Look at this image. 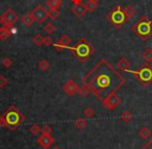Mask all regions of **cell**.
I'll list each match as a JSON object with an SVG mask.
<instances>
[{"instance_id": "cell-1", "label": "cell", "mask_w": 152, "mask_h": 149, "mask_svg": "<svg viewBox=\"0 0 152 149\" xmlns=\"http://www.w3.org/2000/svg\"><path fill=\"white\" fill-rule=\"evenodd\" d=\"M96 98L102 102L125 84V78L106 59L99 61L81 79Z\"/></svg>"}, {"instance_id": "cell-2", "label": "cell", "mask_w": 152, "mask_h": 149, "mask_svg": "<svg viewBox=\"0 0 152 149\" xmlns=\"http://www.w3.org/2000/svg\"><path fill=\"white\" fill-rule=\"evenodd\" d=\"M26 120V117L20 112L16 105H11L0 116V126L15 130Z\"/></svg>"}, {"instance_id": "cell-3", "label": "cell", "mask_w": 152, "mask_h": 149, "mask_svg": "<svg viewBox=\"0 0 152 149\" xmlns=\"http://www.w3.org/2000/svg\"><path fill=\"white\" fill-rule=\"evenodd\" d=\"M70 51L75 55L76 59L80 63H87L90 57L94 53L95 49L90 42H88L85 39H80L73 47L70 48Z\"/></svg>"}, {"instance_id": "cell-4", "label": "cell", "mask_w": 152, "mask_h": 149, "mask_svg": "<svg viewBox=\"0 0 152 149\" xmlns=\"http://www.w3.org/2000/svg\"><path fill=\"white\" fill-rule=\"evenodd\" d=\"M132 32L142 40H147L152 36V21L144 15L141 19L132 26Z\"/></svg>"}, {"instance_id": "cell-5", "label": "cell", "mask_w": 152, "mask_h": 149, "mask_svg": "<svg viewBox=\"0 0 152 149\" xmlns=\"http://www.w3.org/2000/svg\"><path fill=\"white\" fill-rule=\"evenodd\" d=\"M131 74H133L135 78L141 82V84L145 88L150 86L152 82V67L149 65V63L146 62L145 64L141 66L135 71H131Z\"/></svg>"}, {"instance_id": "cell-6", "label": "cell", "mask_w": 152, "mask_h": 149, "mask_svg": "<svg viewBox=\"0 0 152 149\" xmlns=\"http://www.w3.org/2000/svg\"><path fill=\"white\" fill-rule=\"evenodd\" d=\"M107 20L117 28H121L124 23L126 22V16L124 14V11L121 9L120 5H117L115 7V9H113L112 11L110 12V14H107L106 16Z\"/></svg>"}, {"instance_id": "cell-7", "label": "cell", "mask_w": 152, "mask_h": 149, "mask_svg": "<svg viewBox=\"0 0 152 149\" xmlns=\"http://www.w3.org/2000/svg\"><path fill=\"white\" fill-rule=\"evenodd\" d=\"M18 21V15L12 9H7L0 17V23L3 26L11 28Z\"/></svg>"}, {"instance_id": "cell-8", "label": "cell", "mask_w": 152, "mask_h": 149, "mask_svg": "<svg viewBox=\"0 0 152 149\" xmlns=\"http://www.w3.org/2000/svg\"><path fill=\"white\" fill-rule=\"evenodd\" d=\"M101 103L106 109L113 111V109H116L122 103V99L117 95V93H113V94L108 95Z\"/></svg>"}, {"instance_id": "cell-9", "label": "cell", "mask_w": 152, "mask_h": 149, "mask_svg": "<svg viewBox=\"0 0 152 149\" xmlns=\"http://www.w3.org/2000/svg\"><path fill=\"white\" fill-rule=\"evenodd\" d=\"M32 17H34V21L39 24H42L43 22H45V20L48 18V12L42 7V5H38L34 9V11L31 12Z\"/></svg>"}, {"instance_id": "cell-10", "label": "cell", "mask_w": 152, "mask_h": 149, "mask_svg": "<svg viewBox=\"0 0 152 149\" xmlns=\"http://www.w3.org/2000/svg\"><path fill=\"white\" fill-rule=\"evenodd\" d=\"M78 84H76L73 79H69L66 81V84L63 86V90L69 97H73L76 93H78Z\"/></svg>"}, {"instance_id": "cell-11", "label": "cell", "mask_w": 152, "mask_h": 149, "mask_svg": "<svg viewBox=\"0 0 152 149\" xmlns=\"http://www.w3.org/2000/svg\"><path fill=\"white\" fill-rule=\"evenodd\" d=\"M54 138L51 134H42L38 139H37V143L42 147L43 149H48L51 145L54 143Z\"/></svg>"}, {"instance_id": "cell-12", "label": "cell", "mask_w": 152, "mask_h": 149, "mask_svg": "<svg viewBox=\"0 0 152 149\" xmlns=\"http://www.w3.org/2000/svg\"><path fill=\"white\" fill-rule=\"evenodd\" d=\"M72 12H73V14L76 16V17L81 18L86 15V13H87V9H86V5L83 4V2H79V3H76V4L73 5V7H72Z\"/></svg>"}, {"instance_id": "cell-13", "label": "cell", "mask_w": 152, "mask_h": 149, "mask_svg": "<svg viewBox=\"0 0 152 149\" xmlns=\"http://www.w3.org/2000/svg\"><path fill=\"white\" fill-rule=\"evenodd\" d=\"M117 67L118 69H120L121 71H129V68H130V63L127 59L125 57H121L118 62H117Z\"/></svg>"}, {"instance_id": "cell-14", "label": "cell", "mask_w": 152, "mask_h": 149, "mask_svg": "<svg viewBox=\"0 0 152 149\" xmlns=\"http://www.w3.org/2000/svg\"><path fill=\"white\" fill-rule=\"evenodd\" d=\"M21 21L24 25L27 26V27H29V26H31V24L34 22V17H32V14L28 13V14H25V15L22 17Z\"/></svg>"}, {"instance_id": "cell-15", "label": "cell", "mask_w": 152, "mask_h": 149, "mask_svg": "<svg viewBox=\"0 0 152 149\" xmlns=\"http://www.w3.org/2000/svg\"><path fill=\"white\" fill-rule=\"evenodd\" d=\"M11 34H12V32L9 27H7V26L0 27V40L1 41H5Z\"/></svg>"}, {"instance_id": "cell-16", "label": "cell", "mask_w": 152, "mask_h": 149, "mask_svg": "<svg viewBox=\"0 0 152 149\" xmlns=\"http://www.w3.org/2000/svg\"><path fill=\"white\" fill-rule=\"evenodd\" d=\"M46 4L50 10H57L63 4V1L61 0H47Z\"/></svg>"}, {"instance_id": "cell-17", "label": "cell", "mask_w": 152, "mask_h": 149, "mask_svg": "<svg viewBox=\"0 0 152 149\" xmlns=\"http://www.w3.org/2000/svg\"><path fill=\"white\" fill-rule=\"evenodd\" d=\"M139 136L141 137L143 140H147L151 137V130L148 127H143L139 130Z\"/></svg>"}, {"instance_id": "cell-18", "label": "cell", "mask_w": 152, "mask_h": 149, "mask_svg": "<svg viewBox=\"0 0 152 149\" xmlns=\"http://www.w3.org/2000/svg\"><path fill=\"white\" fill-rule=\"evenodd\" d=\"M74 124H75V127L78 130H83V129H85V127L87 126L88 122L86 121L83 118H77V119L75 120V122H74Z\"/></svg>"}, {"instance_id": "cell-19", "label": "cell", "mask_w": 152, "mask_h": 149, "mask_svg": "<svg viewBox=\"0 0 152 149\" xmlns=\"http://www.w3.org/2000/svg\"><path fill=\"white\" fill-rule=\"evenodd\" d=\"M121 120H122L123 122H130L131 120H132V117H133V115L130 113L129 111H124L122 114H121Z\"/></svg>"}, {"instance_id": "cell-20", "label": "cell", "mask_w": 152, "mask_h": 149, "mask_svg": "<svg viewBox=\"0 0 152 149\" xmlns=\"http://www.w3.org/2000/svg\"><path fill=\"white\" fill-rule=\"evenodd\" d=\"M123 11H124V14H125V16H126V19H130V18L135 14L134 7H131V5H128V7H126L124 10H123Z\"/></svg>"}, {"instance_id": "cell-21", "label": "cell", "mask_w": 152, "mask_h": 149, "mask_svg": "<svg viewBox=\"0 0 152 149\" xmlns=\"http://www.w3.org/2000/svg\"><path fill=\"white\" fill-rule=\"evenodd\" d=\"M32 42H34V44L36 45V46L40 47V46H42V45H44V38H43L42 34H38L32 39Z\"/></svg>"}, {"instance_id": "cell-22", "label": "cell", "mask_w": 152, "mask_h": 149, "mask_svg": "<svg viewBox=\"0 0 152 149\" xmlns=\"http://www.w3.org/2000/svg\"><path fill=\"white\" fill-rule=\"evenodd\" d=\"M57 43H59L61 45H63L64 47H68L70 45V43H71V38L68 37L67 34H64V36L61 38V40H59Z\"/></svg>"}, {"instance_id": "cell-23", "label": "cell", "mask_w": 152, "mask_h": 149, "mask_svg": "<svg viewBox=\"0 0 152 149\" xmlns=\"http://www.w3.org/2000/svg\"><path fill=\"white\" fill-rule=\"evenodd\" d=\"M85 5H86V9H87V12H94L98 7L97 3L93 2V1H89V0L86 2Z\"/></svg>"}, {"instance_id": "cell-24", "label": "cell", "mask_w": 152, "mask_h": 149, "mask_svg": "<svg viewBox=\"0 0 152 149\" xmlns=\"http://www.w3.org/2000/svg\"><path fill=\"white\" fill-rule=\"evenodd\" d=\"M78 93H79V95H80L81 97H87L88 95L91 93V91H90V89L88 88L87 86H85V84H83V87H79Z\"/></svg>"}, {"instance_id": "cell-25", "label": "cell", "mask_w": 152, "mask_h": 149, "mask_svg": "<svg viewBox=\"0 0 152 149\" xmlns=\"http://www.w3.org/2000/svg\"><path fill=\"white\" fill-rule=\"evenodd\" d=\"M39 68H40V70H42V71H46V70L49 69V67H50V64H49V62L47 61V59H42V61L39 62Z\"/></svg>"}, {"instance_id": "cell-26", "label": "cell", "mask_w": 152, "mask_h": 149, "mask_svg": "<svg viewBox=\"0 0 152 149\" xmlns=\"http://www.w3.org/2000/svg\"><path fill=\"white\" fill-rule=\"evenodd\" d=\"M29 132L32 136H38L39 134H41V127L38 124H32L29 127Z\"/></svg>"}, {"instance_id": "cell-27", "label": "cell", "mask_w": 152, "mask_h": 149, "mask_svg": "<svg viewBox=\"0 0 152 149\" xmlns=\"http://www.w3.org/2000/svg\"><path fill=\"white\" fill-rule=\"evenodd\" d=\"M83 115L87 118H93L94 115H95V111H94L93 107L91 106H87L85 109H83Z\"/></svg>"}, {"instance_id": "cell-28", "label": "cell", "mask_w": 152, "mask_h": 149, "mask_svg": "<svg viewBox=\"0 0 152 149\" xmlns=\"http://www.w3.org/2000/svg\"><path fill=\"white\" fill-rule=\"evenodd\" d=\"M58 17H59V11H58V10H49L48 18H50L52 21L56 20Z\"/></svg>"}, {"instance_id": "cell-29", "label": "cell", "mask_w": 152, "mask_h": 149, "mask_svg": "<svg viewBox=\"0 0 152 149\" xmlns=\"http://www.w3.org/2000/svg\"><path fill=\"white\" fill-rule=\"evenodd\" d=\"M143 59L147 63H152V50L151 49H146L145 52L143 53Z\"/></svg>"}, {"instance_id": "cell-30", "label": "cell", "mask_w": 152, "mask_h": 149, "mask_svg": "<svg viewBox=\"0 0 152 149\" xmlns=\"http://www.w3.org/2000/svg\"><path fill=\"white\" fill-rule=\"evenodd\" d=\"M44 30L48 34H53V32H54L55 30H56V28H55V26L53 25V24L51 23V22H49V23H47L46 25H45Z\"/></svg>"}, {"instance_id": "cell-31", "label": "cell", "mask_w": 152, "mask_h": 149, "mask_svg": "<svg viewBox=\"0 0 152 149\" xmlns=\"http://www.w3.org/2000/svg\"><path fill=\"white\" fill-rule=\"evenodd\" d=\"M1 65H2L5 69H9V68H11L12 66H13V61H12V59H10V57H4V59H2V62H1Z\"/></svg>"}, {"instance_id": "cell-32", "label": "cell", "mask_w": 152, "mask_h": 149, "mask_svg": "<svg viewBox=\"0 0 152 149\" xmlns=\"http://www.w3.org/2000/svg\"><path fill=\"white\" fill-rule=\"evenodd\" d=\"M41 134H52V128H51L49 125H44L42 128H41Z\"/></svg>"}, {"instance_id": "cell-33", "label": "cell", "mask_w": 152, "mask_h": 149, "mask_svg": "<svg viewBox=\"0 0 152 149\" xmlns=\"http://www.w3.org/2000/svg\"><path fill=\"white\" fill-rule=\"evenodd\" d=\"M9 84V79L5 76L0 75V88H5Z\"/></svg>"}, {"instance_id": "cell-34", "label": "cell", "mask_w": 152, "mask_h": 149, "mask_svg": "<svg viewBox=\"0 0 152 149\" xmlns=\"http://www.w3.org/2000/svg\"><path fill=\"white\" fill-rule=\"evenodd\" d=\"M54 48H55V50L58 51V52H63L66 47H64L63 45H61L59 43H56V44H54Z\"/></svg>"}, {"instance_id": "cell-35", "label": "cell", "mask_w": 152, "mask_h": 149, "mask_svg": "<svg viewBox=\"0 0 152 149\" xmlns=\"http://www.w3.org/2000/svg\"><path fill=\"white\" fill-rule=\"evenodd\" d=\"M52 43H53V41L50 37H45L44 38V45H46V46H50V45H52Z\"/></svg>"}, {"instance_id": "cell-36", "label": "cell", "mask_w": 152, "mask_h": 149, "mask_svg": "<svg viewBox=\"0 0 152 149\" xmlns=\"http://www.w3.org/2000/svg\"><path fill=\"white\" fill-rule=\"evenodd\" d=\"M142 149H152V141L149 140L148 142H146V144L142 147Z\"/></svg>"}, {"instance_id": "cell-37", "label": "cell", "mask_w": 152, "mask_h": 149, "mask_svg": "<svg viewBox=\"0 0 152 149\" xmlns=\"http://www.w3.org/2000/svg\"><path fill=\"white\" fill-rule=\"evenodd\" d=\"M71 1L74 3V4H76V3H79V2H81V0H71Z\"/></svg>"}, {"instance_id": "cell-38", "label": "cell", "mask_w": 152, "mask_h": 149, "mask_svg": "<svg viewBox=\"0 0 152 149\" xmlns=\"http://www.w3.org/2000/svg\"><path fill=\"white\" fill-rule=\"evenodd\" d=\"M89 1H93V2H96V3H98L100 1V0H89Z\"/></svg>"}, {"instance_id": "cell-39", "label": "cell", "mask_w": 152, "mask_h": 149, "mask_svg": "<svg viewBox=\"0 0 152 149\" xmlns=\"http://www.w3.org/2000/svg\"><path fill=\"white\" fill-rule=\"evenodd\" d=\"M53 149H61V148H59V147H54Z\"/></svg>"}, {"instance_id": "cell-40", "label": "cell", "mask_w": 152, "mask_h": 149, "mask_svg": "<svg viewBox=\"0 0 152 149\" xmlns=\"http://www.w3.org/2000/svg\"><path fill=\"white\" fill-rule=\"evenodd\" d=\"M150 140H151V141H152V137H151V139H150Z\"/></svg>"}]
</instances>
